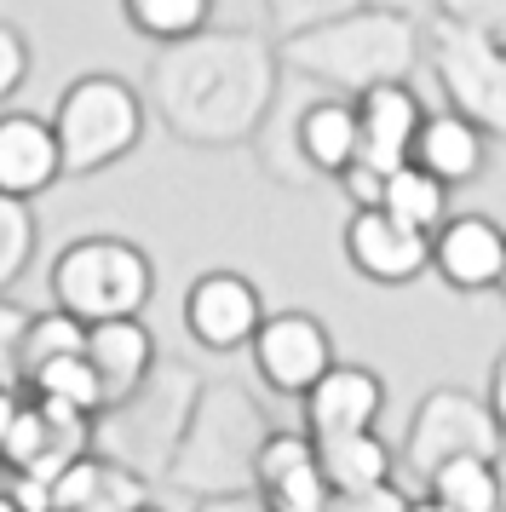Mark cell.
<instances>
[{
    "mask_svg": "<svg viewBox=\"0 0 506 512\" xmlns=\"http://www.w3.org/2000/svg\"><path fill=\"white\" fill-rule=\"evenodd\" d=\"M156 294V271L121 236H81L52 265V305L81 328L138 317Z\"/></svg>",
    "mask_w": 506,
    "mask_h": 512,
    "instance_id": "6da1fadb",
    "label": "cell"
},
{
    "mask_svg": "<svg viewBox=\"0 0 506 512\" xmlns=\"http://www.w3.org/2000/svg\"><path fill=\"white\" fill-rule=\"evenodd\" d=\"M52 133H58L64 173H104V167L121 162L138 144L144 110H138V98L127 81H115V75H81L58 98Z\"/></svg>",
    "mask_w": 506,
    "mask_h": 512,
    "instance_id": "7a4b0ae2",
    "label": "cell"
},
{
    "mask_svg": "<svg viewBox=\"0 0 506 512\" xmlns=\"http://www.w3.org/2000/svg\"><path fill=\"white\" fill-rule=\"evenodd\" d=\"M253 369L282 397H305L334 369V340L311 311H276L253 334Z\"/></svg>",
    "mask_w": 506,
    "mask_h": 512,
    "instance_id": "3957f363",
    "label": "cell"
},
{
    "mask_svg": "<svg viewBox=\"0 0 506 512\" xmlns=\"http://www.w3.org/2000/svg\"><path fill=\"white\" fill-rule=\"evenodd\" d=\"M265 323V300L248 277L236 271H207V277L190 282L184 294V328L190 340L207 351H242L253 346V334Z\"/></svg>",
    "mask_w": 506,
    "mask_h": 512,
    "instance_id": "277c9868",
    "label": "cell"
},
{
    "mask_svg": "<svg viewBox=\"0 0 506 512\" xmlns=\"http://www.w3.org/2000/svg\"><path fill=\"white\" fill-rule=\"evenodd\" d=\"M253 478L265 512H334V489L317 466V443L305 432H271L253 455Z\"/></svg>",
    "mask_w": 506,
    "mask_h": 512,
    "instance_id": "5b68a950",
    "label": "cell"
},
{
    "mask_svg": "<svg viewBox=\"0 0 506 512\" xmlns=\"http://www.w3.org/2000/svg\"><path fill=\"white\" fill-rule=\"evenodd\" d=\"M299 403H305V438L311 443L351 438V432H374V420L386 409V386L363 363H334Z\"/></svg>",
    "mask_w": 506,
    "mask_h": 512,
    "instance_id": "8992f818",
    "label": "cell"
},
{
    "mask_svg": "<svg viewBox=\"0 0 506 512\" xmlns=\"http://www.w3.org/2000/svg\"><path fill=\"white\" fill-rule=\"evenodd\" d=\"M345 254L351 265L363 271L368 282H414L426 265H432V236L409 231L403 219H391L386 208H363L351 219V231H345Z\"/></svg>",
    "mask_w": 506,
    "mask_h": 512,
    "instance_id": "52a82bcc",
    "label": "cell"
},
{
    "mask_svg": "<svg viewBox=\"0 0 506 512\" xmlns=\"http://www.w3.org/2000/svg\"><path fill=\"white\" fill-rule=\"evenodd\" d=\"M432 265L443 271L449 288L460 294H478V288H495L506 277V231L483 213H466V219H449L432 242Z\"/></svg>",
    "mask_w": 506,
    "mask_h": 512,
    "instance_id": "ba28073f",
    "label": "cell"
},
{
    "mask_svg": "<svg viewBox=\"0 0 506 512\" xmlns=\"http://www.w3.org/2000/svg\"><path fill=\"white\" fill-rule=\"evenodd\" d=\"M64 179V156H58V133L41 116H0V196L6 202H29Z\"/></svg>",
    "mask_w": 506,
    "mask_h": 512,
    "instance_id": "9c48e42d",
    "label": "cell"
},
{
    "mask_svg": "<svg viewBox=\"0 0 506 512\" xmlns=\"http://www.w3.org/2000/svg\"><path fill=\"white\" fill-rule=\"evenodd\" d=\"M357 127H363V156L357 162L374 173H397L414 162V139H420V104L403 87H368L357 104Z\"/></svg>",
    "mask_w": 506,
    "mask_h": 512,
    "instance_id": "30bf717a",
    "label": "cell"
},
{
    "mask_svg": "<svg viewBox=\"0 0 506 512\" xmlns=\"http://www.w3.org/2000/svg\"><path fill=\"white\" fill-rule=\"evenodd\" d=\"M87 363L104 380V403H127V397L150 380L156 369V340L138 317H121V323H92L87 328Z\"/></svg>",
    "mask_w": 506,
    "mask_h": 512,
    "instance_id": "8fae6325",
    "label": "cell"
},
{
    "mask_svg": "<svg viewBox=\"0 0 506 512\" xmlns=\"http://www.w3.org/2000/svg\"><path fill=\"white\" fill-rule=\"evenodd\" d=\"M317 466L334 501H357L374 489L391 484V449L380 443V432H351V438H322L317 443Z\"/></svg>",
    "mask_w": 506,
    "mask_h": 512,
    "instance_id": "7c38bea8",
    "label": "cell"
},
{
    "mask_svg": "<svg viewBox=\"0 0 506 512\" xmlns=\"http://www.w3.org/2000/svg\"><path fill=\"white\" fill-rule=\"evenodd\" d=\"M133 507H144L138 484L115 461H98V455H81L52 484V512H133Z\"/></svg>",
    "mask_w": 506,
    "mask_h": 512,
    "instance_id": "4fadbf2b",
    "label": "cell"
},
{
    "mask_svg": "<svg viewBox=\"0 0 506 512\" xmlns=\"http://www.w3.org/2000/svg\"><path fill=\"white\" fill-rule=\"evenodd\" d=\"M414 167H426L437 185H466V179H478V167H483L478 127H472V121H460V116L420 121V139H414Z\"/></svg>",
    "mask_w": 506,
    "mask_h": 512,
    "instance_id": "5bb4252c",
    "label": "cell"
},
{
    "mask_svg": "<svg viewBox=\"0 0 506 512\" xmlns=\"http://www.w3.org/2000/svg\"><path fill=\"white\" fill-rule=\"evenodd\" d=\"M299 150H305V162L322 167V173H351L357 156H363L357 110H351V104H311L305 121H299Z\"/></svg>",
    "mask_w": 506,
    "mask_h": 512,
    "instance_id": "9a60e30c",
    "label": "cell"
},
{
    "mask_svg": "<svg viewBox=\"0 0 506 512\" xmlns=\"http://www.w3.org/2000/svg\"><path fill=\"white\" fill-rule=\"evenodd\" d=\"M432 501L437 512H501V472L489 466V455H443L432 472Z\"/></svg>",
    "mask_w": 506,
    "mask_h": 512,
    "instance_id": "2e32d148",
    "label": "cell"
},
{
    "mask_svg": "<svg viewBox=\"0 0 506 512\" xmlns=\"http://www.w3.org/2000/svg\"><path fill=\"white\" fill-rule=\"evenodd\" d=\"M380 208L391 213V219H403L409 231L432 236L443 231V219H449V185H437L426 167H397V173H386V196H380Z\"/></svg>",
    "mask_w": 506,
    "mask_h": 512,
    "instance_id": "e0dca14e",
    "label": "cell"
},
{
    "mask_svg": "<svg viewBox=\"0 0 506 512\" xmlns=\"http://www.w3.org/2000/svg\"><path fill=\"white\" fill-rule=\"evenodd\" d=\"M23 386H29V397H41V403H64V409H75V415H104V409H110V403H104V380H98V369L87 363V351L41 363Z\"/></svg>",
    "mask_w": 506,
    "mask_h": 512,
    "instance_id": "ac0fdd59",
    "label": "cell"
},
{
    "mask_svg": "<svg viewBox=\"0 0 506 512\" xmlns=\"http://www.w3.org/2000/svg\"><path fill=\"white\" fill-rule=\"evenodd\" d=\"M75 351H87V328L75 323V317H64L58 305L41 311V317H29V340H23V380L41 369V363H52V357H75Z\"/></svg>",
    "mask_w": 506,
    "mask_h": 512,
    "instance_id": "d6986e66",
    "label": "cell"
},
{
    "mask_svg": "<svg viewBox=\"0 0 506 512\" xmlns=\"http://www.w3.org/2000/svg\"><path fill=\"white\" fill-rule=\"evenodd\" d=\"M127 6V18H133L144 35H156V41H184V35H196L207 18V0H121Z\"/></svg>",
    "mask_w": 506,
    "mask_h": 512,
    "instance_id": "ffe728a7",
    "label": "cell"
},
{
    "mask_svg": "<svg viewBox=\"0 0 506 512\" xmlns=\"http://www.w3.org/2000/svg\"><path fill=\"white\" fill-rule=\"evenodd\" d=\"M29 248H35V225H29L23 202H6V196H0V288L23 271Z\"/></svg>",
    "mask_w": 506,
    "mask_h": 512,
    "instance_id": "44dd1931",
    "label": "cell"
},
{
    "mask_svg": "<svg viewBox=\"0 0 506 512\" xmlns=\"http://www.w3.org/2000/svg\"><path fill=\"white\" fill-rule=\"evenodd\" d=\"M23 340H29V311L0 300V392L23 386Z\"/></svg>",
    "mask_w": 506,
    "mask_h": 512,
    "instance_id": "7402d4cb",
    "label": "cell"
},
{
    "mask_svg": "<svg viewBox=\"0 0 506 512\" xmlns=\"http://www.w3.org/2000/svg\"><path fill=\"white\" fill-rule=\"evenodd\" d=\"M23 70H29V47H23V35L12 24H0V104L18 93Z\"/></svg>",
    "mask_w": 506,
    "mask_h": 512,
    "instance_id": "603a6c76",
    "label": "cell"
},
{
    "mask_svg": "<svg viewBox=\"0 0 506 512\" xmlns=\"http://www.w3.org/2000/svg\"><path fill=\"white\" fill-rule=\"evenodd\" d=\"M345 190H351V202H357V213L363 208H380V196H386V173H374V167H351L345 173Z\"/></svg>",
    "mask_w": 506,
    "mask_h": 512,
    "instance_id": "cb8c5ba5",
    "label": "cell"
},
{
    "mask_svg": "<svg viewBox=\"0 0 506 512\" xmlns=\"http://www.w3.org/2000/svg\"><path fill=\"white\" fill-rule=\"evenodd\" d=\"M0 512H23L18 501H12V495H6V489H0Z\"/></svg>",
    "mask_w": 506,
    "mask_h": 512,
    "instance_id": "d4e9b609",
    "label": "cell"
},
{
    "mask_svg": "<svg viewBox=\"0 0 506 512\" xmlns=\"http://www.w3.org/2000/svg\"><path fill=\"white\" fill-rule=\"evenodd\" d=\"M133 512H161V507H150V501H144V507H133Z\"/></svg>",
    "mask_w": 506,
    "mask_h": 512,
    "instance_id": "484cf974",
    "label": "cell"
},
{
    "mask_svg": "<svg viewBox=\"0 0 506 512\" xmlns=\"http://www.w3.org/2000/svg\"><path fill=\"white\" fill-rule=\"evenodd\" d=\"M0 472H6V461H0Z\"/></svg>",
    "mask_w": 506,
    "mask_h": 512,
    "instance_id": "4316f807",
    "label": "cell"
}]
</instances>
